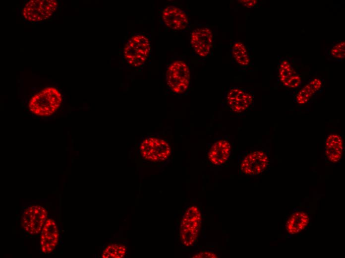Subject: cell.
Masks as SVG:
<instances>
[{"instance_id":"d6986e66","label":"cell","mask_w":345,"mask_h":258,"mask_svg":"<svg viewBox=\"0 0 345 258\" xmlns=\"http://www.w3.org/2000/svg\"><path fill=\"white\" fill-rule=\"evenodd\" d=\"M126 253V248L124 245L112 244L108 246L103 251V258H122Z\"/></svg>"},{"instance_id":"7a4b0ae2","label":"cell","mask_w":345,"mask_h":258,"mask_svg":"<svg viewBox=\"0 0 345 258\" xmlns=\"http://www.w3.org/2000/svg\"><path fill=\"white\" fill-rule=\"evenodd\" d=\"M62 101L60 92L53 87H46L35 94L29 103L30 111L35 115L48 117L59 108Z\"/></svg>"},{"instance_id":"7c38bea8","label":"cell","mask_w":345,"mask_h":258,"mask_svg":"<svg viewBox=\"0 0 345 258\" xmlns=\"http://www.w3.org/2000/svg\"><path fill=\"white\" fill-rule=\"evenodd\" d=\"M162 18L165 25L172 30L181 31L189 25L188 17L183 9L175 5H169L164 8Z\"/></svg>"},{"instance_id":"2e32d148","label":"cell","mask_w":345,"mask_h":258,"mask_svg":"<svg viewBox=\"0 0 345 258\" xmlns=\"http://www.w3.org/2000/svg\"><path fill=\"white\" fill-rule=\"evenodd\" d=\"M278 70L279 81L284 86L290 88H295L301 85V77L288 59H285L281 61Z\"/></svg>"},{"instance_id":"9a60e30c","label":"cell","mask_w":345,"mask_h":258,"mask_svg":"<svg viewBox=\"0 0 345 258\" xmlns=\"http://www.w3.org/2000/svg\"><path fill=\"white\" fill-rule=\"evenodd\" d=\"M310 216L305 211L294 210L288 217L285 228L290 236H294L306 230L310 222Z\"/></svg>"},{"instance_id":"30bf717a","label":"cell","mask_w":345,"mask_h":258,"mask_svg":"<svg viewBox=\"0 0 345 258\" xmlns=\"http://www.w3.org/2000/svg\"><path fill=\"white\" fill-rule=\"evenodd\" d=\"M232 149V143L227 135L216 137L209 147L208 160L215 166H222L229 161Z\"/></svg>"},{"instance_id":"7402d4cb","label":"cell","mask_w":345,"mask_h":258,"mask_svg":"<svg viewBox=\"0 0 345 258\" xmlns=\"http://www.w3.org/2000/svg\"><path fill=\"white\" fill-rule=\"evenodd\" d=\"M242 5L247 7H250L255 5L257 2V0H238Z\"/></svg>"},{"instance_id":"5b68a950","label":"cell","mask_w":345,"mask_h":258,"mask_svg":"<svg viewBox=\"0 0 345 258\" xmlns=\"http://www.w3.org/2000/svg\"><path fill=\"white\" fill-rule=\"evenodd\" d=\"M239 173L243 175L256 176L263 173L269 166L268 152L256 149L243 153L239 159Z\"/></svg>"},{"instance_id":"8992f818","label":"cell","mask_w":345,"mask_h":258,"mask_svg":"<svg viewBox=\"0 0 345 258\" xmlns=\"http://www.w3.org/2000/svg\"><path fill=\"white\" fill-rule=\"evenodd\" d=\"M58 6V2L55 0H33L25 5L22 15L29 21L41 22L50 18Z\"/></svg>"},{"instance_id":"e0dca14e","label":"cell","mask_w":345,"mask_h":258,"mask_svg":"<svg viewBox=\"0 0 345 258\" xmlns=\"http://www.w3.org/2000/svg\"><path fill=\"white\" fill-rule=\"evenodd\" d=\"M322 86L323 82L321 79L315 78L311 79L297 93L295 97L296 102L300 105L306 104Z\"/></svg>"},{"instance_id":"ba28073f","label":"cell","mask_w":345,"mask_h":258,"mask_svg":"<svg viewBox=\"0 0 345 258\" xmlns=\"http://www.w3.org/2000/svg\"><path fill=\"white\" fill-rule=\"evenodd\" d=\"M140 150L145 159L155 162L167 160L171 153V148L168 142L157 137H151L144 140L141 143Z\"/></svg>"},{"instance_id":"277c9868","label":"cell","mask_w":345,"mask_h":258,"mask_svg":"<svg viewBox=\"0 0 345 258\" xmlns=\"http://www.w3.org/2000/svg\"><path fill=\"white\" fill-rule=\"evenodd\" d=\"M166 83L174 94L184 93L190 85V74L187 64L182 60H175L168 66L166 74Z\"/></svg>"},{"instance_id":"3957f363","label":"cell","mask_w":345,"mask_h":258,"mask_svg":"<svg viewBox=\"0 0 345 258\" xmlns=\"http://www.w3.org/2000/svg\"><path fill=\"white\" fill-rule=\"evenodd\" d=\"M202 224L201 211L196 206H190L184 213L179 228V236L182 244L192 246L197 241Z\"/></svg>"},{"instance_id":"8fae6325","label":"cell","mask_w":345,"mask_h":258,"mask_svg":"<svg viewBox=\"0 0 345 258\" xmlns=\"http://www.w3.org/2000/svg\"><path fill=\"white\" fill-rule=\"evenodd\" d=\"M213 35L211 29L206 27L194 30L190 36V45L196 55L201 58L208 56L213 47Z\"/></svg>"},{"instance_id":"52a82bcc","label":"cell","mask_w":345,"mask_h":258,"mask_svg":"<svg viewBox=\"0 0 345 258\" xmlns=\"http://www.w3.org/2000/svg\"><path fill=\"white\" fill-rule=\"evenodd\" d=\"M253 95L244 89L232 87L225 95V105L231 113L242 114L249 111L253 104Z\"/></svg>"},{"instance_id":"6da1fadb","label":"cell","mask_w":345,"mask_h":258,"mask_svg":"<svg viewBox=\"0 0 345 258\" xmlns=\"http://www.w3.org/2000/svg\"><path fill=\"white\" fill-rule=\"evenodd\" d=\"M150 51L149 37L143 33H136L126 41L123 50V56L129 65L139 67L147 61Z\"/></svg>"},{"instance_id":"ffe728a7","label":"cell","mask_w":345,"mask_h":258,"mask_svg":"<svg viewBox=\"0 0 345 258\" xmlns=\"http://www.w3.org/2000/svg\"><path fill=\"white\" fill-rule=\"evenodd\" d=\"M331 55L338 59H344L345 56V41H342L335 44L330 51Z\"/></svg>"},{"instance_id":"9c48e42d","label":"cell","mask_w":345,"mask_h":258,"mask_svg":"<svg viewBox=\"0 0 345 258\" xmlns=\"http://www.w3.org/2000/svg\"><path fill=\"white\" fill-rule=\"evenodd\" d=\"M48 219V212L41 205H31L24 210L21 218V225L30 235L39 234Z\"/></svg>"},{"instance_id":"44dd1931","label":"cell","mask_w":345,"mask_h":258,"mask_svg":"<svg viewBox=\"0 0 345 258\" xmlns=\"http://www.w3.org/2000/svg\"><path fill=\"white\" fill-rule=\"evenodd\" d=\"M218 255L211 251H206L201 252L193 255L192 258H218Z\"/></svg>"},{"instance_id":"4fadbf2b","label":"cell","mask_w":345,"mask_h":258,"mask_svg":"<svg viewBox=\"0 0 345 258\" xmlns=\"http://www.w3.org/2000/svg\"><path fill=\"white\" fill-rule=\"evenodd\" d=\"M345 150L344 139L340 134H328L324 142V155L326 160L331 164L336 165L342 160Z\"/></svg>"},{"instance_id":"5bb4252c","label":"cell","mask_w":345,"mask_h":258,"mask_svg":"<svg viewBox=\"0 0 345 258\" xmlns=\"http://www.w3.org/2000/svg\"><path fill=\"white\" fill-rule=\"evenodd\" d=\"M58 239L59 232L56 222L48 219L41 232L40 244L42 252L45 254L52 252Z\"/></svg>"},{"instance_id":"ac0fdd59","label":"cell","mask_w":345,"mask_h":258,"mask_svg":"<svg viewBox=\"0 0 345 258\" xmlns=\"http://www.w3.org/2000/svg\"><path fill=\"white\" fill-rule=\"evenodd\" d=\"M232 58L239 65L247 66L250 62L247 49L244 44L240 41L234 42L230 48Z\"/></svg>"}]
</instances>
